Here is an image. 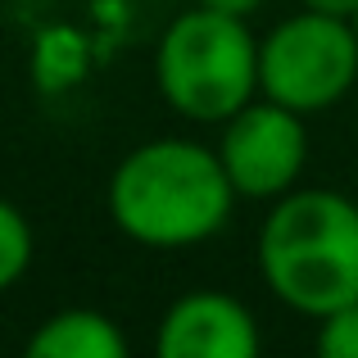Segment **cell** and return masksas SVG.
Here are the masks:
<instances>
[{"instance_id":"obj_10","label":"cell","mask_w":358,"mask_h":358,"mask_svg":"<svg viewBox=\"0 0 358 358\" xmlns=\"http://www.w3.org/2000/svg\"><path fill=\"white\" fill-rule=\"evenodd\" d=\"M304 9H317V14H336V18H354L358 0H299Z\"/></svg>"},{"instance_id":"obj_9","label":"cell","mask_w":358,"mask_h":358,"mask_svg":"<svg viewBox=\"0 0 358 358\" xmlns=\"http://www.w3.org/2000/svg\"><path fill=\"white\" fill-rule=\"evenodd\" d=\"M317 354L322 358H358V299L317 317Z\"/></svg>"},{"instance_id":"obj_2","label":"cell","mask_w":358,"mask_h":358,"mask_svg":"<svg viewBox=\"0 0 358 358\" xmlns=\"http://www.w3.org/2000/svg\"><path fill=\"white\" fill-rule=\"evenodd\" d=\"M254 254L263 286L317 322L358 299V204L341 191L295 186L272 200Z\"/></svg>"},{"instance_id":"obj_3","label":"cell","mask_w":358,"mask_h":358,"mask_svg":"<svg viewBox=\"0 0 358 358\" xmlns=\"http://www.w3.org/2000/svg\"><path fill=\"white\" fill-rule=\"evenodd\" d=\"M155 82L164 105L186 122H227L259 96V41L245 18L195 5L159 36Z\"/></svg>"},{"instance_id":"obj_4","label":"cell","mask_w":358,"mask_h":358,"mask_svg":"<svg viewBox=\"0 0 358 358\" xmlns=\"http://www.w3.org/2000/svg\"><path fill=\"white\" fill-rule=\"evenodd\" d=\"M358 82V27L354 18L299 14L281 18L259 41V96L295 109V114H322L341 105Z\"/></svg>"},{"instance_id":"obj_5","label":"cell","mask_w":358,"mask_h":358,"mask_svg":"<svg viewBox=\"0 0 358 358\" xmlns=\"http://www.w3.org/2000/svg\"><path fill=\"white\" fill-rule=\"evenodd\" d=\"M218 127L222 136L213 150H218L241 200H281L286 191H295L299 173L308 164L304 114L268 96H254Z\"/></svg>"},{"instance_id":"obj_11","label":"cell","mask_w":358,"mask_h":358,"mask_svg":"<svg viewBox=\"0 0 358 358\" xmlns=\"http://www.w3.org/2000/svg\"><path fill=\"white\" fill-rule=\"evenodd\" d=\"M209 9H222V14H236V18H250L254 9H263V0H200Z\"/></svg>"},{"instance_id":"obj_6","label":"cell","mask_w":358,"mask_h":358,"mask_svg":"<svg viewBox=\"0 0 358 358\" xmlns=\"http://www.w3.org/2000/svg\"><path fill=\"white\" fill-rule=\"evenodd\" d=\"M155 350L159 358H254L259 322L236 295L191 290L173 299L168 313L159 317Z\"/></svg>"},{"instance_id":"obj_7","label":"cell","mask_w":358,"mask_h":358,"mask_svg":"<svg viewBox=\"0 0 358 358\" xmlns=\"http://www.w3.org/2000/svg\"><path fill=\"white\" fill-rule=\"evenodd\" d=\"M32 358H127V336L100 308H59L27 336Z\"/></svg>"},{"instance_id":"obj_8","label":"cell","mask_w":358,"mask_h":358,"mask_svg":"<svg viewBox=\"0 0 358 358\" xmlns=\"http://www.w3.org/2000/svg\"><path fill=\"white\" fill-rule=\"evenodd\" d=\"M27 263H32V227L18 204L0 200V295L27 272Z\"/></svg>"},{"instance_id":"obj_12","label":"cell","mask_w":358,"mask_h":358,"mask_svg":"<svg viewBox=\"0 0 358 358\" xmlns=\"http://www.w3.org/2000/svg\"><path fill=\"white\" fill-rule=\"evenodd\" d=\"M354 27H358V14H354Z\"/></svg>"},{"instance_id":"obj_1","label":"cell","mask_w":358,"mask_h":358,"mask_svg":"<svg viewBox=\"0 0 358 358\" xmlns=\"http://www.w3.org/2000/svg\"><path fill=\"white\" fill-rule=\"evenodd\" d=\"M236 200L218 150L182 136L136 145L109 177V218L145 250H186L218 236Z\"/></svg>"}]
</instances>
